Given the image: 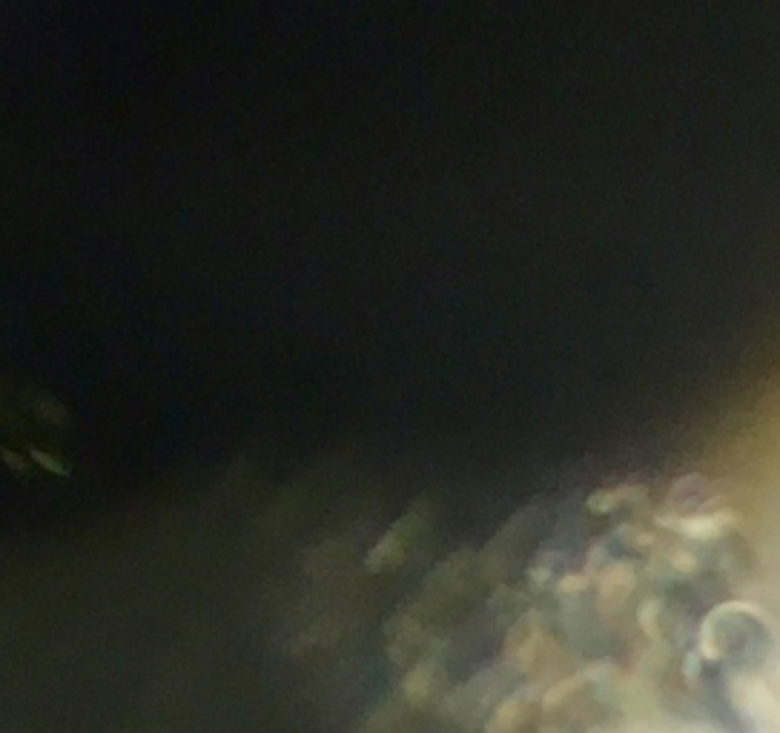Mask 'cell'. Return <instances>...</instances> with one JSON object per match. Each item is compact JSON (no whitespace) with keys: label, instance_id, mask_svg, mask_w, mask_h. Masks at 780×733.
Masks as SVG:
<instances>
[{"label":"cell","instance_id":"cell-1","mask_svg":"<svg viewBox=\"0 0 780 733\" xmlns=\"http://www.w3.org/2000/svg\"><path fill=\"white\" fill-rule=\"evenodd\" d=\"M522 719H525V699L522 693H514L496 707L485 733H517L522 727Z\"/></svg>","mask_w":780,"mask_h":733}]
</instances>
